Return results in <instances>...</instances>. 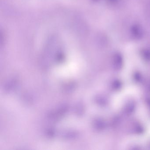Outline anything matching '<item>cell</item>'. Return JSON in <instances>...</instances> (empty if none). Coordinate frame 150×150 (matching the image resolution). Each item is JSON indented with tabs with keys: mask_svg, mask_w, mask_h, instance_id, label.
Returning a JSON list of instances; mask_svg holds the SVG:
<instances>
[{
	"mask_svg": "<svg viewBox=\"0 0 150 150\" xmlns=\"http://www.w3.org/2000/svg\"><path fill=\"white\" fill-rule=\"evenodd\" d=\"M148 105H149V107L150 108V99L148 100Z\"/></svg>",
	"mask_w": 150,
	"mask_h": 150,
	"instance_id": "cell-4",
	"label": "cell"
},
{
	"mask_svg": "<svg viewBox=\"0 0 150 150\" xmlns=\"http://www.w3.org/2000/svg\"><path fill=\"white\" fill-rule=\"evenodd\" d=\"M131 33L133 37L137 39H139L143 35L142 28L138 25H134L132 27Z\"/></svg>",
	"mask_w": 150,
	"mask_h": 150,
	"instance_id": "cell-1",
	"label": "cell"
},
{
	"mask_svg": "<svg viewBox=\"0 0 150 150\" xmlns=\"http://www.w3.org/2000/svg\"><path fill=\"white\" fill-rule=\"evenodd\" d=\"M135 107V103L133 102H129L126 105L125 108V112L128 114H131L134 110Z\"/></svg>",
	"mask_w": 150,
	"mask_h": 150,
	"instance_id": "cell-3",
	"label": "cell"
},
{
	"mask_svg": "<svg viewBox=\"0 0 150 150\" xmlns=\"http://www.w3.org/2000/svg\"><path fill=\"white\" fill-rule=\"evenodd\" d=\"M113 66L115 70L119 71L122 66V58L119 54H116L114 56L113 61Z\"/></svg>",
	"mask_w": 150,
	"mask_h": 150,
	"instance_id": "cell-2",
	"label": "cell"
}]
</instances>
